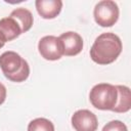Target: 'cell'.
Instances as JSON below:
<instances>
[{"mask_svg":"<svg viewBox=\"0 0 131 131\" xmlns=\"http://www.w3.org/2000/svg\"><path fill=\"white\" fill-rule=\"evenodd\" d=\"M122 41L114 33H102L94 41L90 49L91 59L98 64L114 62L122 52Z\"/></svg>","mask_w":131,"mask_h":131,"instance_id":"obj_1","label":"cell"},{"mask_svg":"<svg viewBox=\"0 0 131 131\" xmlns=\"http://www.w3.org/2000/svg\"><path fill=\"white\" fill-rule=\"evenodd\" d=\"M0 68L5 78L15 83L26 81L30 75L28 61L14 51H5L0 55Z\"/></svg>","mask_w":131,"mask_h":131,"instance_id":"obj_2","label":"cell"},{"mask_svg":"<svg viewBox=\"0 0 131 131\" xmlns=\"http://www.w3.org/2000/svg\"><path fill=\"white\" fill-rule=\"evenodd\" d=\"M118 92L116 86L108 83H99L92 87L89 93L91 104L100 111H113L116 105Z\"/></svg>","mask_w":131,"mask_h":131,"instance_id":"obj_3","label":"cell"},{"mask_svg":"<svg viewBox=\"0 0 131 131\" xmlns=\"http://www.w3.org/2000/svg\"><path fill=\"white\" fill-rule=\"evenodd\" d=\"M119 7L115 1L102 0L99 1L93 10V16L95 23L103 28L113 27L119 18Z\"/></svg>","mask_w":131,"mask_h":131,"instance_id":"obj_4","label":"cell"},{"mask_svg":"<svg viewBox=\"0 0 131 131\" xmlns=\"http://www.w3.org/2000/svg\"><path fill=\"white\" fill-rule=\"evenodd\" d=\"M40 55L47 60H57L63 55V47L58 37L49 35L44 36L38 43Z\"/></svg>","mask_w":131,"mask_h":131,"instance_id":"obj_5","label":"cell"},{"mask_svg":"<svg viewBox=\"0 0 131 131\" xmlns=\"http://www.w3.org/2000/svg\"><path fill=\"white\" fill-rule=\"evenodd\" d=\"M71 122L76 131H96L98 127L96 116L89 110H79L75 112Z\"/></svg>","mask_w":131,"mask_h":131,"instance_id":"obj_6","label":"cell"},{"mask_svg":"<svg viewBox=\"0 0 131 131\" xmlns=\"http://www.w3.org/2000/svg\"><path fill=\"white\" fill-rule=\"evenodd\" d=\"M62 43L63 55L75 56L79 54L83 49V39L76 32H66L58 37Z\"/></svg>","mask_w":131,"mask_h":131,"instance_id":"obj_7","label":"cell"},{"mask_svg":"<svg viewBox=\"0 0 131 131\" xmlns=\"http://www.w3.org/2000/svg\"><path fill=\"white\" fill-rule=\"evenodd\" d=\"M35 6L39 15L45 19L56 17L62 8V1L60 0H36Z\"/></svg>","mask_w":131,"mask_h":131,"instance_id":"obj_8","label":"cell"},{"mask_svg":"<svg viewBox=\"0 0 131 131\" xmlns=\"http://www.w3.org/2000/svg\"><path fill=\"white\" fill-rule=\"evenodd\" d=\"M20 34H23L21 29L14 18L7 16L0 19V35L3 37L5 42L12 41Z\"/></svg>","mask_w":131,"mask_h":131,"instance_id":"obj_9","label":"cell"},{"mask_svg":"<svg viewBox=\"0 0 131 131\" xmlns=\"http://www.w3.org/2000/svg\"><path fill=\"white\" fill-rule=\"evenodd\" d=\"M117 102L113 108L115 113H127L131 108V91L130 88L125 85H117Z\"/></svg>","mask_w":131,"mask_h":131,"instance_id":"obj_10","label":"cell"},{"mask_svg":"<svg viewBox=\"0 0 131 131\" xmlns=\"http://www.w3.org/2000/svg\"><path fill=\"white\" fill-rule=\"evenodd\" d=\"M9 16L14 18L16 20V23L19 25V27L21 29V33L28 32L33 26V21H34L33 14L27 8H23V7L16 8L11 11Z\"/></svg>","mask_w":131,"mask_h":131,"instance_id":"obj_11","label":"cell"},{"mask_svg":"<svg viewBox=\"0 0 131 131\" xmlns=\"http://www.w3.org/2000/svg\"><path fill=\"white\" fill-rule=\"evenodd\" d=\"M28 131H54V125L48 119L37 118L29 123Z\"/></svg>","mask_w":131,"mask_h":131,"instance_id":"obj_12","label":"cell"},{"mask_svg":"<svg viewBox=\"0 0 131 131\" xmlns=\"http://www.w3.org/2000/svg\"><path fill=\"white\" fill-rule=\"evenodd\" d=\"M101 131H128L127 126L119 120H113L108 123H106Z\"/></svg>","mask_w":131,"mask_h":131,"instance_id":"obj_13","label":"cell"},{"mask_svg":"<svg viewBox=\"0 0 131 131\" xmlns=\"http://www.w3.org/2000/svg\"><path fill=\"white\" fill-rule=\"evenodd\" d=\"M6 98V87L0 82V105L5 101Z\"/></svg>","mask_w":131,"mask_h":131,"instance_id":"obj_14","label":"cell"},{"mask_svg":"<svg viewBox=\"0 0 131 131\" xmlns=\"http://www.w3.org/2000/svg\"><path fill=\"white\" fill-rule=\"evenodd\" d=\"M5 43H6V42H5V40H4V39H3V37L0 35V49L4 46V44H5Z\"/></svg>","mask_w":131,"mask_h":131,"instance_id":"obj_15","label":"cell"}]
</instances>
